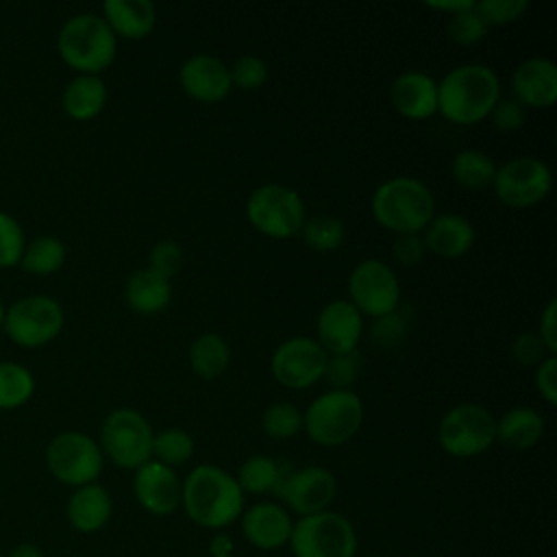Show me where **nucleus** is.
I'll use <instances>...</instances> for the list:
<instances>
[{"instance_id":"obj_1","label":"nucleus","mask_w":557,"mask_h":557,"mask_svg":"<svg viewBox=\"0 0 557 557\" xmlns=\"http://www.w3.org/2000/svg\"><path fill=\"white\" fill-rule=\"evenodd\" d=\"M498 100L500 78L483 63H461L437 81V113L459 126L485 120Z\"/></svg>"},{"instance_id":"obj_2","label":"nucleus","mask_w":557,"mask_h":557,"mask_svg":"<svg viewBox=\"0 0 557 557\" xmlns=\"http://www.w3.org/2000/svg\"><path fill=\"white\" fill-rule=\"evenodd\" d=\"M181 505L198 527L220 531L242 516L244 492L226 470L200 463L183 481Z\"/></svg>"},{"instance_id":"obj_3","label":"nucleus","mask_w":557,"mask_h":557,"mask_svg":"<svg viewBox=\"0 0 557 557\" xmlns=\"http://www.w3.org/2000/svg\"><path fill=\"white\" fill-rule=\"evenodd\" d=\"M370 209L376 224L396 235L422 233L435 215V196L424 181L398 174L374 189Z\"/></svg>"},{"instance_id":"obj_4","label":"nucleus","mask_w":557,"mask_h":557,"mask_svg":"<svg viewBox=\"0 0 557 557\" xmlns=\"http://www.w3.org/2000/svg\"><path fill=\"white\" fill-rule=\"evenodd\" d=\"M57 52L76 74L100 76L117 52V37L98 13H76L63 22L57 35Z\"/></svg>"},{"instance_id":"obj_5","label":"nucleus","mask_w":557,"mask_h":557,"mask_svg":"<svg viewBox=\"0 0 557 557\" xmlns=\"http://www.w3.org/2000/svg\"><path fill=\"white\" fill-rule=\"evenodd\" d=\"M363 400L352 389H326L302 411V431L320 446H342L363 424Z\"/></svg>"},{"instance_id":"obj_6","label":"nucleus","mask_w":557,"mask_h":557,"mask_svg":"<svg viewBox=\"0 0 557 557\" xmlns=\"http://www.w3.org/2000/svg\"><path fill=\"white\" fill-rule=\"evenodd\" d=\"M357 544L352 522L331 509L294 520L289 535L294 557H355Z\"/></svg>"},{"instance_id":"obj_7","label":"nucleus","mask_w":557,"mask_h":557,"mask_svg":"<svg viewBox=\"0 0 557 557\" xmlns=\"http://www.w3.org/2000/svg\"><path fill=\"white\" fill-rule=\"evenodd\" d=\"M152 426L131 407H120L107 413L100 424V450L117 468L137 470L152 459Z\"/></svg>"},{"instance_id":"obj_8","label":"nucleus","mask_w":557,"mask_h":557,"mask_svg":"<svg viewBox=\"0 0 557 557\" xmlns=\"http://www.w3.org/2000/svg\"><path fill=\"white\" fill-rule=\"evenodd\" d=\"M246 218L255 231L274 239H287L300 233L307 213L296 189L281 183H265L250 191Z\"/></svg>"},{"instance_id":"obj_9","label":"nucleus","mask_w":557,"mask_h":557,"mask_svg":"<svg viewBox=\"0 0 557 557\" xmlns=\"http://www.w3.org/2000/svg\"><path fill=\"white\" fill-rule=\"evenodd\" d=\"M48 472L67 487H83L96 483L104 468L100 444L83 431L57 433L44 453Z\"/></svg>"},{"instance_id":"obj_10","label":"nucleus","mask_w":557,"mask_h":557,"mask_svg":"<svg viewBox=\"0 0 557 557\" xmlns=\"http://www.w3.org/2000/svg\"><path fill=\"white\" fill-rule=\"evenodd\" d=\"M437 442L450 457H476L496 442V418L485 405L459 403L442 416Z\"/></svg>"},{"instance_id":"obj_11","label":"nucleus","mask_w":557,"mask_h":557,"mask_svg":"<svg viewBox=\"0 0 557 557\" xmlns=\"http://www.w3.org/2000/svg\"><path fill=\"white\" fill-rule=\"evenodd\" d=\"M65 324L63 307L46 294L17 298L4 313L2 331L22 348H39L50 344Z\"/></svg>"},{"instance_id":"obj_12","label":"nucleus","mask_w":557,"mask_h":557,"mask_svg":"<svg viewBox=\"0 0 557 557\" xmlns=\"http://www.w3.org/2000/svg\"><path fill=\"white\" fill-rule=\"evenodd\" d=\"M348 296L363 318L379 320L398 309L400 281L389 263L370 257L352 268L348 276Z\"/></svg>"},{"instance_id":"obj_13","label":"nucleus","mask_w":557,"mask_h":557,"mask_svg":"<svg viewBox=\"0 0 557 557\" xmlns=\"http://www.w3.org/2000/svg\"><path fill=\"white\" fill-rule=\"evenodd\" d=\"M553 187L550 168L531 154L513 157L496 168L492 189L496 198L511 209H529L540 205Z\"/></svg>"},{"instance_id":"obj_14","label":"nucleus","mask_w":557,"mask_h":557,"mask_svg":"<svg viewBox=\"0 0 557 557\" xmlns=\"http://www.w3.org/2000/svg\"><path fill=\"white\" fill-rule=\"evenodd\" d=\"M326 352L309 335L281 342L270 357V372L287 389H307L322 381Z\"/></svg>"},{"instance_id":"obj_15","label":"nucleus","mask_w":557,"mask_h":557,"mask_svg":"<svg viewBox=\"0 0 557 557\" xmlns=\"http://www.w3.org/2000/svg\"><path fill=\"white\" fill-rule=\"evenodd\" d=\"M274 494L289 511L302 518L329 509L337 494V481L333 472L322 466H305L289 470Z\"/></svg>"},{"instance_id":"obj_16","label":"nucleus","mask_w":557,"mask_h":557,"mask_svg":"<svg viewBox=\"0 0 557 557\" xmlns=\"http://www.w3.org/2000/svg\"><path fill=\"white\" fill-rule=\"evenodd\" d=\"M363 335V315L350 300L326 302L315 320V342L326 355L355 352Z\"/></svg>"},{"instance_id":"obj_17","label":"nucleus","mask_w":557,"mask_h":557,"mask_svg":"<svg viewBox=\"0 0 557 557\" xmlns=\"http://www.w3.org/2000/svg\"><path fill=\"white\" fill-rule=\"evenodd\" d=\"M133 492L146 511L154 516H170L181 507L183 481L174 468L150 459L135 470Z\"/></svg>"},{"instance_id":"obj_18","label":"nucleus","mask_w":557,"mask_h":557,"mask_svg":"<svg viewBox=\"0 0 557 557\" xmlns=\"http://www.w3.org/2000/svg\"><path fill=\"white\" fill-rule=\"evenodd\" d=\"M178 83L189 98L209 104L224 100L233 89L228 65L207 52L191 54L183 61L178 70Z\"/></svg>"},{"instance_id":"obj_19","label":"nucleus","mask_w":557,"mask_h":557,"mask_svg":"<svg viewBox=\"0 0 557 557\" xmlns=\"http://www.w3.org/2000/svg\"><path fill=\"white\" fill-rule=\"evenodd\" d=\"M513 100L524 109H548L557 100V65L546 57L524 59L511 74Z\"/></svg>"},{"instance_id":"obj_20","label":"nucleus","mask_w":557,"mask_h":557,"mask_svg":"<svg viewBox=\"0 0 557 557\" xmlns=\"http://www.w3.org/2000/svg\"><path fill=\"white\" fill-rule=\"evenodd\" d=\"M389 102L407 120H426L437 113V81L420 70L400 72L389 85Z\"/></svg>"},{"instance_id":"obj_21","label":"nucleus","mask_w":557,"mask_h":557,"mask_svg":"<svg viewBox=\"0 0 557 557\" xmlns=\"http://www.w3.org/2000/svg\"><path fill=\"white\" fill-rule=\"evenodd\" d=\"M239 520L244 537L261 550H276L289 544L294 520L278 503H257L244 509Z\"/></svg>"},{"instance_id":"obj_22","label":"nucleus","mask_w":557,"mask_h":557,"mask_svg":"<svg viewBox=\"0 0 557 557\" xmlns=\"http://www.w3.org/2000/svg\"><path fill=\"white\" fill-rule=\"evenodd\" d=\"M474 226L459 213H435L422 231L424 248L442 259L463 257L474 246Z\"/></svg>"},{"instance_id":"obj_23","label":"nucleus","mask_w":557,"mask_h":557,"mask_svg":"<svg viewBox=\"0 0 557 557\" xmlns=\"http://www.w3.org/2000/svg\"><path fill=\"white\" fill-rule=\"evenodd\" d=\"M111 513H113L111 494L98 481L76 487L65 503V516L70 527L85 535L104 529V524L111 520Z\"/></svg>"},{"instance_id":"obj_24","label":"nucleus","mask_w":557,"mask_h":557,"mask_svg":"<svg viewBox=\"0 0 557 557\" xmlns=\"http://www.w3.org/2000/svg\"><path fill=\"white\" fill-rule=\"evenodd\" d=\"M102 20L115 37L144 39L157 24V9L150 0H104Z\"/></svg>"},{"instance_id":"obj_25","label":"nucleus","mask_w":557,"mask_h":557,"mask_svg":"<svg viewBox=\"0 0 557 557\" xmlns=\"http://www.w3.org/2000/svg\"><path fill=\"white\" fill-rule=\"evenodd\" d=\"M124 298L135 313L154 315L170 305L172 281L152 272L150 268H141L126 278Z\"/></svg>"},{"instance_id":"obj_26","label":"nucleus","mask_w":557,"mask_h":557,"mask_svg":"<svg viewBox=\"0 0 557 557\" xmlns=\"http://www.w3.org/2000/svg\"><path fill=\"white\" fill-rule=\"evenodd\" d=\"M107 104V85L96 74H76L61 94V107L76 122L94 120Z\"/></svg>"},{"instance_id":"obj_27","label":"nucleus","mask_w":557,"mask_h":557,"mask_svg":"<svg viewBox=\"0 0 557 557\" xmlns=\"http://www.w3.org/2000/svg\"><path fill=\"white\" fill-rule=\"evenodd\" d=\"M544 435V418L531 407H511L496 420V442L513 450L533 448Z\"/></svg>"},{"instance_id":"obj_28","label":"nucleus","mask_w":557,"mask_h":557,"mask_svg":"<svg viewBox=\"0 0 557 557\" xmlns=\"http://www.w3.org/2000/svg\"><path fill=\"white\" fill-rule=\"evenodd\" d=\"M287 472L289 468L283 461L268 455H252L239 466L235 481L242 487V492L274 494Z\"/></svg>"},{"instance_id":"obj_29","label":"nucleus","mask_w":557,"mask_h":557,"mask_svg":"<svg viewBox=\"0 0 557 557\" xmlns=\"http://www.w3.org/2000/svg\"><path fill=\"white\" fill-rule=\"evenodd\" d=\"M450 174L455 183L468 191H483L492 187L496 163L479 148H463L450 161Z\"/></svg>"},{"instance_id":"obj_30","label":"nucleus","mask_w":557,"mask_h":557,"mask_svg":"<svg viewBox=\"0 0 557 557\" xmlns=\"http://www.w3.org/2000/svg\"><path fill=\"white\" fill-rule=\"evenodd\" d=\"M231 363V346L218 333H202L189 346V366L200 379H218Z\"/></svg>"},{"instance_id":"obj_31","label":"nucleus","mask_w":557,"mask_h":557,"mask_svg":"<svg viewBox=\"0 0 557 557\" xmlns=\"http://www.w3.org/2000/svg\"><path fill=\"white\" fill-rule=\"evenodd\" d=\"M65 257H67V250L59 237L39 235L35 239L26 242L22 259H20V268L26 270L28 274L48 276L63 268Z\"/></svg>"},{"instance_id":"obj_32","label":"nucleus","mask_w":557,"mask_h":557,"mask_svg":"<svg viewBox=\"0 0 557 557\" xmlns=\"http://www.w3.org/2000/svg\"><path fill=\"white\" fill-rule=\"evenodd\" d=\"M35 394L33 372L17 361H0V411L26 405Z\"/></svg>"},{"instance_id":"obj_33","label":"nucleus","mask_w":557,"mask_h":557,"mask_svg":"<svg viewBox=\"0 0 557 557\" xmlns=\"http://www.w3.org/2000/svg\"><path fill=\"white\" fill-rule=\"evenodd\" d=\"M300 235L305 239V244L315 250V252H333L337 250L344 239H346V226L339 218L335 215H313L309 220H305Z\"/></svg>"},{"instance_id":"obj_34","label":"nucleus","mask_w":557,"mask_h":557,"mask_svg":"<svg viewBox=\"0 0 557 557\" xmlns=\"http://www.w3.org/2000/svg\"><path fill=\"white\" fill-rule=\"evenodd\" d=\"M194 455V440L185 429L168 426L152 435V459L163 466H183Z\"/></svg>"},{"instance_id":"obj_35","label":"nucleus","mask_w":557,"mask_h":557,"mask_svg":"<svg viewBox=\"0 0 557 557\" xmlns=\"http://www.w3.org/2000/svg\"><path fill=\"white\" fill-rule=\"evenodd\" d=\"M261 429L272 440H289L302 429V411L287 400H276L265 407Z\"/></svg>"},{"instance_id":"obj_36","label":"nucleus","mask_w":557,"mask_h":557,"mask_svg":"<svg viewBox=\"0 0 557 557\" xmlns=\"http://www.w3.org/2000/svg\"><path fill=\"white\" fill-rule=\"evenodd\" d=\"M26 246V235L22 224L7 211H0V268L20 265Z\"/></svg>"},{"instance_id":"obj_37","label":"nucleus","mask_w":557,"mask_h":557,"mask_svg":"<svg viewBox=\"0 0 557 557\" xmlns=\"http://www.w3.org/2000/svg\"><path fill=\"white\" fill-rule=\"evenodd\" d=\"M446 33L459 46H474V44H479L487 35V24L476 13V9L470 7L466 11L448 15Z\"/></svg>"},{"instance_id":"obj_38","label":"nucleus","mask_w":557,"mask_h":557,"mask_svg":"<svg viewBox=\"0 0 557 557\" xmlns=\"http://www.w3.org/2000/svg\"><path fill=\"white\" fill-rule=\"evenodd\" d=\"M231 85L244 91L259 89L268 81V65L257 54H242L228 65Z\"/></svg>"},{"instance_id":"obj_39","label":"nucleus","mask_w":557,"mask_h":557,"mask_svg":"<svg viewBox=\"0 0 557 557\" xmlns=\"http://www.w3.org/2000/svg\"><path fill=\"white\" fill-rule=\"evenodd\" d=\"M359 366L361 361L357 352L329 355L324 363L322 381L329 385V389H350L359 376Z\"/></svg>"},{"instance_id":"obj_40","label":"nucleus","mask_w":557,"mask_h":557,"mask_svg":"<svg viewBox=\"0 0 557 557\" xmlns=\"http://www.w3.org/2000/svg\"><path fill=\"white\" fill-rule=\"evenodd\" d=\"M474 9L490 28L520 20L529 9V0H481L474 2Z\"/></svg>"},{"instance_id":"obj_41","label":"nucleus","mask_w":557,"mask_h":557,"mask_svg":"<svg viewBox=\"0 0 557 557\" xmlns=\"http://www.w3.org/2000/svg\"><path fill=\"white\" fill-rule=\"evenodd\" d=\"M183 265V248L174 239H159L148 252V268L165 278H172Z\"/></svg>"},{"instance_id":"obj_42","label":"nucleus","mask_w":557,"mask_h":557,"mask_svg":"<svg viewBox=\"0 0 557 557\" xmlns=\"http://www.w3.org/2000/svg\"><path fill=\"white\" fill-rule=\"evenodd\" d=\"M511 357L518 366H529V368H535L542 359L548 357L542 339L537 337V333L533 331H524L520 335L513 337L511 342Z\"/></svg>"},{"instance_id":"obj_43","label":"nucleus","mask_w":557,"mask_h":557,"mask_svg":"<svg viewBox=\"0 0 557 557\" xmlns=\"http://www.w3.org/2000/svg\"><path fill=\"white\" fill-rule=\"evenodd\" d=\"M487 117L492 120L496 131L511 133V131H516L524 124L527 113H524V107L520 102H516L513 98H503L500 96V100L494 104V109L490 111Z\"/></svg>"},{"instance_id":"obj_44","label":"nucleus","mask_w":557,"mask_h":557,"mask_svg":"<svg viewBox=\"0 0 557 557\" xmlns=\"http://www.w3.org/2000/svg\"><path fill=\"white\" fill-rule=\"evenodd\" d=\"M424 255H426V248H424L420 233L396 235V239L392 244V257L396 263H400L405 268H413L424 259Z\"/></svg>"},{"instance_id":"obj_45","label":"nucleus","mask_w":557,"mask_h":557,"mask_svg":"<svg viewBox=\"0 0 557 557\" xmlns=\"http://www.w3.org/2000/svg\"><path fill=\"white\" fill-rule=\"evenodd\" d=\"M535 387L548 405H557V357L548 355L535 366Z\"/></svg>"},{"instance_id":"obj_46","label":"nucleus","mask_w":557,"mask_h":557,"mask_svg":"<svg viewBox=\"0 0 557 557\" xmlns=\"http://www.w3.org/2000/svg\"><path fill=\"white\" fill-rule=\"evenodd\" d=\"M407 324H405V318L398 313V309L389 315H383L374 322V329H372V337L381 344V346H389V344H396L403 333H405Z\"/></svg>"},{"instance_id":"obj_47","label":"nucleus","mask_w":557,"mask_h":557,"mask_svg":"<svg viewBox=\"0 0 557 557\" xmlns=\"http://www.w3.org/2000/svg\"><path fill=\"white\" fill-rule=\"evenodd\" d=\"M537 337L542 339L548 355H557V300L550 298L540 315V331Z\"/></svg>"},{"instance_id":"obj_48","label":"nucleus","mask_w":557,"mask_h":557,"mask_svg":"<svg viewBox=\"0 0 557 557\" xmlns=\"http://www.w3.org/2000/svg\"><path fill=\"white\" fill-rule=\"evenodd\" d=\"M235 550V542L228 533L218 531L211 540H209V555L211 557H233Z\"/></svg>"},{"instance_id":"obj_49","label":"nucleus","mask_w":557,"mask_h":557,"mask_svg":"<svg viewBox=\"0 0 557 557\" xmlns=\"http://www.w3.org/2000/svg\"><path fill=\"white\" fill-rule=\"evenodd\" d=\"M429 9H435V11H446L448 15H455L459 11H466L470 7H474L472 0H435V2H424Z\"/></svg>"},{"instance_id":"obj_50","label":"nucleus","mask_w":557,"mask_h":557,"mask_svg":"<svg viewBox=\"0 0 557 557\" xmlns=\"http://www.w3.org/2000/svg\"><path fill=\"white\" fill-rule=\"evenodd\" d=\"M7 557H46V555L41 546L35 542H20L7 553Z\"/></svg>"},{"instance_id":"obj_51","label":"nucleus","mask_w":557,"mask_h":557,"mask_svg":"<svg viewBox=\"0 0 557 557\" xmlns=\"http://www.w3.org/2000/svg\"><path fill=\"white\" fill-rule=\"evenodd\" d=\"M4 313H7V307H4V302L0 298V331H2V324H4Z\"/></svg>"},{"instance_id":"obj_52","label":"nucleus","mask_w":557,"mask_h":557,"mask_svg":"<svg viewBox=\"0 0 557 557\" xmlns=\"http://www.w3.org/2000/svg\"><path fill=\"white\" fill-rule=\"evenodd\" d=\"M0 557H7V553H2V550H0Z\"/></svg>"},{"instance_id":"obj_53","label":"nucleus","mask_w":557,"mask_h":557,"mask_svg":"<svg viewBox=\"0 0 557 557\" xmlns=\"http://www.w3.org/2000/svg\"><path fill=\"white\" fill-rule=\"evenodd\" d=\"M54 557H59V555H54Z\"/></svg>"}]
</instances>
